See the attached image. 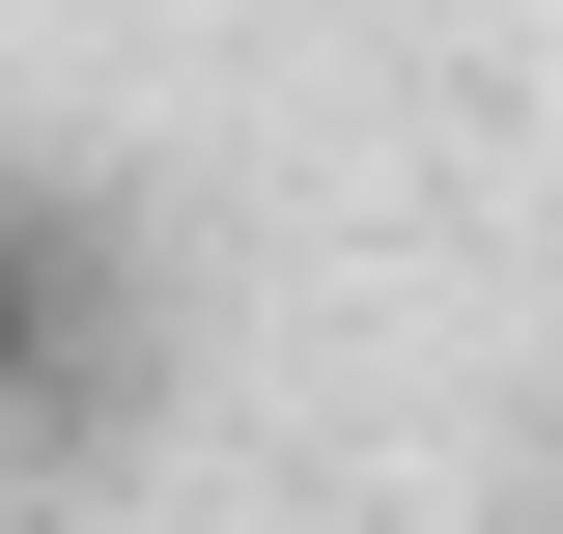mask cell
Wrapping results in <instances>:
<instances>
[{"instance_id":"cell-1","label":"cell","mask_w":563,"mask_h":534,"mask_svg":"<svg viewBox=\"0 0 563 534\" xmlns=\"http://www.w3.org/2000/svg\"><path fill=\"white\" fill-rule=\"evenodd\" d=\"M57 394H85V225L0 198V422H57Z\"/></svg>"},{"instance_id":"cell-2","label":"cell","mask_w":563,"mask_h":534,"mask_svg":"<svg viewBox=\"0 0 563 534\" xmlns=\"http://www.w3.org/2000/svg\"><path fill=\"white\" fill-rule=\"evenodd\" d=\"M395 29H479V0H395Z\"/></svg>"}]
</instances>
